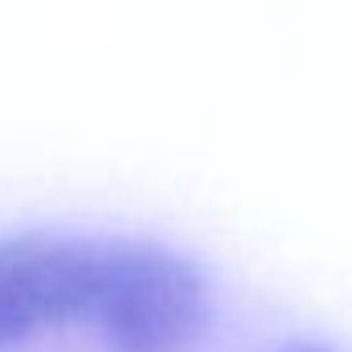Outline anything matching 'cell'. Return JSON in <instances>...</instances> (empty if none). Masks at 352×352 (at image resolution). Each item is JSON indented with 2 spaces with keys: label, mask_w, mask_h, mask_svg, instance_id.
<instances>
[{
  "label": "cell",
  "mask_w": 352,
  "mask_h": 352,
  "mask_svg": "<svg viewBox=\"0 0 352 352\" xmlns=\"http://www.w3.org/2000/svg\"><path fill=\"white\" fill-rule=\"evenodd\" d=\"M209 320L205 270L160 242L111 238V283L98 332L115 352H184Z\"/></svg>",
  "instance_id": "obj_1"
},
{
  "label": "cell",
  "mask_w": 352,
  "mask_h": 352,
  "mask_svg": "<svg viewBox=\"0 0 352 352\" xmlns=\"http://www.w3.org/2000/svg\"><path fill=\"white\" fill-rule=\"evenodd\" d=\"M111 283V238L8 234L0 238V349L58 324H98Z\"/></svg>",
  "instance_id": "obj_2"
},
{
  "label": "cell",
  "mask_w": 352,
  "mask_h": 352,
  "mask_svg": "<svg viewBox=\"0 0 352 352\" xmlns=\"http://www.w3.org/2000/svg\"><path fill=\"white\" fill-rule=\"evenodd\" d=\"M274 352H336V349L316 344V340H295V344H283V349H274Z\"/></svg>",
  "instance_id": "obj_3"
}]
</instances>
